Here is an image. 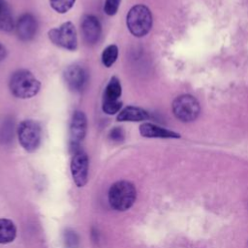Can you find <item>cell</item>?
I'll return each mask as SVG.
<instances>
[{
    "label": "cell",
    "instance_id": "cell-1",
    "mask_svg": "<svg viewBox=\"0 0 248 248\" xmlns=\"http://www.w3.org/2000/svg\"><path fill=\"white\" fill-rule=\"evenodd\" d=\"M11 93L19 99H29L38 94L41 88L40 80L28 70H17L10 78Z\"/></svg>",
    "mask_w": 248,
    "mask_h": 248
},
{
    "label": "cell",
    "instance_id": "cell-2",
    "mask_svg": "<svg viewBox=\"0 0 248 248\" xmlns=\"http://www.w3.org/2000/svg\"><path fill=\"white\" fill-rule=\"evenodd\" d=\"M108 203L116 211H126L130 209L136 202L137 190L135 185L127 180L114 182L108 190Z\"/></svg>",
    "mask_w": 248,
    "mask_h": 248
},
{
    "label": "cell",
    "instance_id": "cell-3",
    "mask_svg": "<svg viewBox=\"0 0 248 248\" xmlns=\"http://www.w3.org/2000/svg\"><path fill=\"white\" fill-rule=\"evenodd\" d=\"M126 24L132 35L140 38L145 36L152 27V15L150 10L142 5L133 6L126 16Z\"/></svg>",
    "mask_w": 248,
    "mask_h": 248
},
{
    "label": "cell",
    "instance_id": "cell-4",
    "mask_svg": "<svg viewBox=\"0 0 248 248\" xmlns=\"http://www.w3.org/2000/svg\"><path fill=\"white\" fill-rule=\"evenodd\" d=\"M17 138L24 150L27 152H33L37 150L41 144L42 129L34 120H23L17 127Z\"/></svg>",
    "mask_w": 248,
    "mask_h": 248
},
{
    "label": "cell",
    "instance_id": "cell-5",
    "mask_svg": "<svg viewBox=\"0 0 248 248\" xmlns=\"http://www.w3.org/2000/svg\"><path fill=\"white\" fill-rule=\"evenodd\" d=\"M173 115L182 122L194 121L200 113L201 108L198 100L189 94L176 97L171 105Z\"/></svg>",
    "mask_w": 248,
    "mask_h": 248
},
{
    "label": "cell",
    "instance_id": "cell-6",
    "mask_svg": "<svg viewBox=\"0 0 248 248\" xmlns=\"http://www.w3.org/2000/svg\"><path fill=\"white\" fill-rule=\"evenodd\" d=\"M50 42L62 48L76 50L78 47V36L75 25L71 21L62 23L57 28H52L47 32Z\"/></svg>",
    "mask_w": 248,
    "mask_h": 248
},
{
    "label": "cell",
    "instance_id": "cell-7",
    "mask_svg": "<svg viewBox=\"0 0 248 248\" xmlns=\"http://www.w3.org/2000/svg\"><path fill=\"white\" fill-rule=\"evenodd\" d=\"M122 95V86L117 77H111L108 82L102 101V109L108 115L115 114L121 110L122 102L120 97Z\"/></svg>",
    "mask_w": 248,
    "mask_h": 248
},
{
    "label": "cell",
    "instance_id": "cell-8",
    "mask_svg": "<svg viewBox=\"0 0 248 248\" xmlns=\"http://www.w3.org/2000/svg\"><path fill=\"white\" fill-rule=\"evenodd\" d=\"M70 169L72 178L77 187L80 188L85 186L88 181L89 171V160L87 154L81 150L76 151L72 157Z\"/></svg>",
    "mask_w": 248,
    "mask_h": 248
},
{
    "label": "cell",
    "instance_id": "cell-9",
    "mask_svg": "<svg viewBox=\"0 0 248 248\" xmlns=\"http://www.w3.org/2000/svg\"><path fill=\"white\" fill-rule=\"evenodd\" d=\"M87 131V118L83 111L75 110L72 114V118L70 121V144L71 147L76 151L79 150L78 147L80 142L84 140Z\"/></svg>",
    "mask_w": 248,
    "mask_h": 248
},
{
    "label": "cell",
    "instance_id": "cell-10",
    "mask_svg": "<svg viewBox=\"0 0 248 248\" xmlns=\"http://www.w3.org/2000/svg\"><path fill=\"white\" fill-rule=\"evenodd\" d=\"M64 80L71 91L81 92L86 87L88 74L80 65H70L64 71Z\"/></svg>",
    "mask_w": 248,
    "mask_h": 248
},
{
    "label": "cell",
    "instance_id": "cell-11",
    "mask_svg": "<svg viewBox=\"0 0 248 248\" xmlns=\"http://www.w3.org/2000/svg\"><path fill=\"white\" fill-rule=\"evenodd\" d=\"M81 31L87 44H96L102 34V26L99 19L93 15H85L81 20Z\"/></svg>",
    "mask_w": 248,
    "mask_h": 248
},
{
    "label": "cell",
    "instance_id": "cell-12",
    "mask_svg": "<svg viewBox=\"0 0 248 248\" xmlns=\"http://www.w3.org/2000/svg\"><path fill=\"white\" fill-rule=\"evenodd\" d=\"M38 22L37 19L31 14L22 15L16 21V30L17 37L21 41H30L37 33Z\"/></svg>",
    "mask_w": 248,
    "mask_h": 248
},
{
    "label": "cell",
    "instance_id": "cell-13",
    "mask_svg": "<svg viewBox=\"0 0 248 248\" xmlns=\"http://www.w3.org/2000/svg\"><path fill=\"white\" fill-rule=\"evenodd\" d=\"M140 134L144 138H157V139L180 138L179 134L149 122H144L140 126Z\"/></svg>",
    "mask_w": 248,
    "mask_h": 248
},
{
    "label": "cell",
    "instance_id": "cell-14",
    "mask_svg": "<svg viewBox=\"0 0 248 248\" xmlns=\"http://www.w3.org/2000/svg\"><path fill=\"white\" fill-rule=\"evenodd\" d=\"M148 118L149 113L145 109L135 106L125 107L116 116V120L119 122H140L147 120Z\"/></svg>",
    "mask_w": 248,
    "mask_h": 248
},
{
    "label": "cell",
    "instance_id": "cell-15",
    "mask_svg": "<svg viewBox=\"0 0 248 248\" xmlns=\"http://www.w3.org/2000/svg\"><path fill=\"white\" fill-rule=\"evenodd\" d=\"M16 236L15 223L7 218H0V244L11 243Z\"/></svg>",
    "mask_w": 248,
    "mask_h": 248
},
{
    "label": "cell",
    "instance_id": "cell-16",
    "mask_svg": "<svg viewBox=\"0 0 248 248\" xmlns=\"http://www.w3.org/2000/svg\"><path fill=\"white\" fill-rule=\"evenodd\" d=\"M15 28L11 8L6 0H0V30L10 32Z\"/></svg>",
    "mask_w": 248,
    "mask_h": 248
},
{
    "label": "cell",
    "instance_id": "cell-17",
    "mask_svg": "<svg viewBox=\"0 0 248 248\" xmlns=\"http://www.w3.org/2000/svg\"><path fill=\"white\" fill-rule=\"evenodd\" d=\"M118 57V47L115 45H109L104 48L102 52V63L105 67H111Z\"/></svg>",
    "mask_w": 248,
    "mask_h": 248
},
{
    "label": "cell",
    "instance_id": "cell-18",
    "mask_svg": "<svg viewBox=\"0 0 248 248\" xmlns=\"http://www.w3.org/2000/svg\"><path fill=\"white\" fill-rule=\"evenodd\" d=\"M63 242L65 248H78L79 236L75 231L67 229L63 234Z\"/></svg>",
    "mask_w": 248,
    "mask_h": 248
},
{
    "label": "cell",
    "instance_id": "cell-19",
    "mask_svg": "<svg viewBox=\"0 0 248 248\" xmlns=\"http://www.w3.org/2000/svg\"><path fill=\"white\" fill-rule=\"evenodd\" d=\"M76 0H49L50 7L59 14H65L72 9Z\"/></svg>",
    "mask_w": 248,
    "mask_h": 248
},
{
    "label": "cell",
    "instance_id": "cell-20",
    "mask_svg": "<svg viewBox=\"0 0 248 248\" xmlns=\"http://www.w3.org/2000/svg\"><path fill=\"white\" fill-rule=\"evenodd\" d=\"M121 0H105L104 12L108 16H114L120 6Z\"/></svg>",
    "mask_w": 248,
    "mask_h": 248
},
{
    "label": "cell",
    "instance_id": "cell-21",
    "mask_svg": "<svg viewBox=\"0 0 248 248\" xmlns=\"http://www.w3.org/2000/svg\"><path fill=\"white\" fill-rule=\"evenodd\" d=\"M108 139L114 142H122L125 139V133L121 127H114L109 131Z\"/></svg>",
    "mask_w": 248,
    "mask_h": 248
},
{
    "label": "cell",
    "instance_id": "cell-22",
    "mask_svg": "<svg viewBox=\"0 0 248 248\" xmlns=\"http://www.w3.org/2000/svg\"><path fill=\"white\" fill-rule=\"evenodd\" d=\"M7 56V49L3 44L0 43V61L4 60Z\"/></svg>",
    "mask_w": 248,
    "mask_h": 248
}]
</instances>
